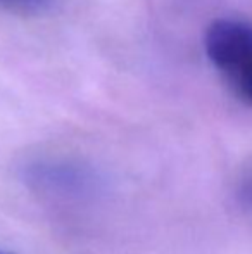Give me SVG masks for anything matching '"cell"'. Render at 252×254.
I'll list each match as a JSON object with an SVG mask.
<instances>
[{
	"instance_id": "cell-1",
	"label": "cell",
	"mask_w": 252,
	"mask_h": 254,
	"mask_svg": "<svg viewBox=\"0 0 252 254\" xmlns=\"http://www.w3.org/2000/svg\"><path fill=\"white\" fill-rule=\"evenodd\" d=\"M207 59L239 101L252 106V23L221 17L205 30Z\"/></svg>"
},
{
	"instance_id": "cell-2",
	"label": "cell",
	"mask_w": 252,
	"mask_h": 254,
	"mask_svg": "<svg viewBox=\"0 0 252 254\" xmlns=\"http://www.w3.org/2000/svg\"><path fill=\"white\" fill-rule=\"evenodd\" d=\"M57 0H0V12L19 17H40L49 14Z\"/></svg>"
},
{
	"instance_id": "cell-3",
	"label": "cell",
	"mask_w": 252,
	"mask_h": 254,
	"mask_svg": "<svg viewBox=\"0 0 252 254\" xmlns=\"http://www.w3.org/2000/svg\"><path fill=\"white\" fill-rule=\"evenodd\" d=\"M237 201H239L240 206L244 207L247 214L252 216V163L247 164L242 170L239 177V182H237Z\"/></svg>"
},
{
	"instance_id": "cell-4",
	"label": "cell",
	"mask_w": 252,
	"mask_h": 254,
	"mask_svg": "<svg viewBox=\"0 0 252 254\" xmlns=\"http://www.w3.org/2000/svg\"><path fill=\"white\" fill-rule=\"evenodd\" d=\"M0 254H10V253H5V251H2V249H0Z\"/></svg>"
}]
</instances>
